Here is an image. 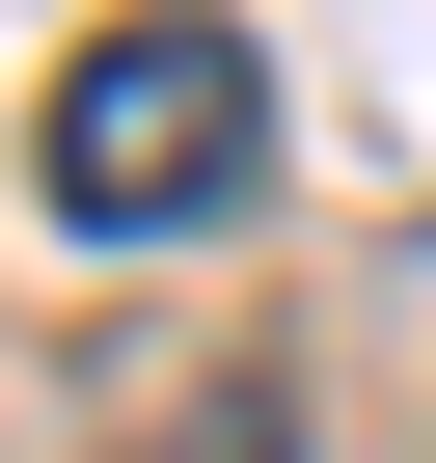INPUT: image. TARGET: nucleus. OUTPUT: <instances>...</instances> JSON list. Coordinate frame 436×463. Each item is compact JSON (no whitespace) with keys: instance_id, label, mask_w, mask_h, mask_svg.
<instances>
[{"instance_id":"obj_1","label":"nucleus","mask_w":436,"mask_h":463,"mask_svg":"<svg viewBox=\"0 0 436 463\" xmlns=\"http://www.w3.org/2000/svg\"><path fill=\"white\" fill-rule=\"evenodd\" d=\"M246 28H109L82 82H55V218H109V246H191V218H246Z\"/></svg>"}]
</instances>
